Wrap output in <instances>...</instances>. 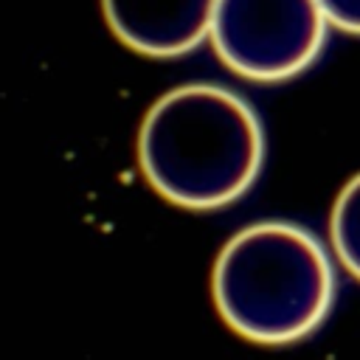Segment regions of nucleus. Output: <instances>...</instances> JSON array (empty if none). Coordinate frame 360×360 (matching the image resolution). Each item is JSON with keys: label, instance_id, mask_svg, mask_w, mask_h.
Segmentation results:
<instances>
[{"label": "nucleus", "instance_id": "nucleus-3", "mask_svg": "<svg viewBox=\"0 0 360 360\" xmlns=\"http://www.w3.org/2000/svg\"><path fill=\"white\" fill-rule=\"evenodd\" d=\"M326 25L318 0H217L208 39L236 76L287 82L321 56Z\"/></svg>", "mask_w": 360, "mask_h": 360}, {"label": "nucleus", "instance_id": "nucleus-2", "mask_svg": "<svg viewBox=\"0 0 360 360\" xmlns=\"http://www.w3.org/2000/svg\"><path fill=\"white\" fill-rule=\"evenodd\" d=\"M211 292L236 335L256 343H292L329 315L335 267L304 225L262 219L225 242L214 262Z\"/></svg>", "mask_w": 360, "mask_h": 360}, {"label": "nucleus", "instance_id": "nucleus-5", "mask_svg": "<svg viewBox=\"0 0 360 360\" xmlns=\"http://www.w3.org/2000/svg\"><path fill=\"white\" fill-rule=\"evenodd\" d=\"M329 239L338 262L360 281V174H354L338 194L329 217Z\"/></svg>", "mask_w": 360, "mask_h": 360}, {"label": "nucleus", "instance_id": "nucleus-1", "mask_svg": "<svg viewBox=\"0 0 360 360\" xmlns=\"http://www.w3.org/2000/svg\"><path fill=\"white\" fill-rule=\"evenodd\" d=\"M264 129L231 87L191 82L163 93L143 115L138 166L149 186L183 208H222L256 183Z\"/></svg>", "mask_w": 360, "mask_h": 360}, {"label": "nucleus", "instance_id": "nucleus-6", "mask_svg": "<svg viewBox=\"0 0 360 360\" xmlns=\"http://www.w3.org/2000/svg\"><path fill=\"white\" fill-rule=\"evenodd\" d=\"M326 22L349 31V34H360V0H318Z\"/></svg>", "mask_w": 360, "mask_h": 360}, {"label": "nucleus", "instance_id": "nucleus-4", "mask_svg": "<svg viewBox=\"0 0 360 360\" xmlns=\"http://www.w3.org/2000/svg\"><path fill=\"white\" fill-rule=\"evenodd\" d=\"M101 8L127 48L169 59L211 37L217 0H101Z\"/></svg>", "mask_w": 360, "mask_h": 360}]
</instances>
